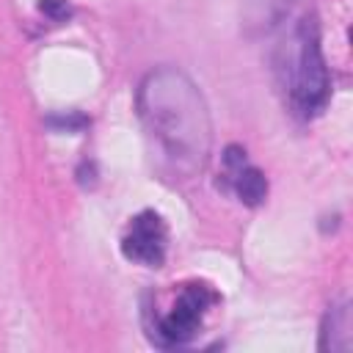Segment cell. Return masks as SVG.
I'll use <instances>...</instances> for the list:
<instances>
[{
	"mask_svg": "<svg viewBox=\"0 0 353 353\" xmlns=\"http://www.w3.org/2000/svg\"><path fill=\"white\" fill-rule=\"evenodd\" d=\"M135 102L157 165L171 179H193L212 146L210 110L196 83L174 66H160L141 80Z\"/></svg>",
	"mask_w": 353,
	"mask_h": 353,
	"instance_id": "1",
	"label": "cell"
},
{
	"mask_svg": "<svg viewBox=\"0 0 353 353\" xmlns=\"http://www.w3.org/2000/svg\"><path fill=\"white\" fill-rule=\"evenodd\" d=\"M273 69H276L279 85L290 99V108L298 116L309 119L325 108L331 77L320 50V30H317L314 14L301 17L290 28V33L279 41L273 55Z\"/></svg>",
	"mask_w": 353,
	"mask_h": 353,
	"instance_id": "2",
	"label": "cell"
},
{
	"mask_svg": "<svg viewBox=\"0 0 353 353\" xmlns=\"http://www.w3.org/2000/svg\"><path fill=\"white\" fill-rule=\"evenodd\" d=\"M210 301H212V295L207 292V287H199V284L188 287L176 298V303L160 320V325L154 331L157 339H160V345H185L196 334V328L201 323V314L210 306Z\"/></svg>",
	"mask_w": 353,
	"mask_h": 353,
	"instance_id": "3",
	"label": "cell"
},
{
	"mask_svg": "<svg viewBox=\"0 0 353 353\" xmlns=\"http://www.w3.org/2000/svg\"><path fill=\"white\" fill-rule=\"evenodd\" d=\"M121 251L127 259L132 262H141V265H149V268H157L165 256V226L160 221V215L154 212H141L132 226H130V234L124 237L121 243Z\"/></svg>",
	"mask_w": 353,
	"mask_h": 353,
	"instance_id": "4",
	"label": "cell"
},
{
	"mask_svg": "<svg viewBox=\"0 0 353 353\" xmlns=\"http://www.w3.org/2000/svg\"><path fill=\"white\" fill-rule=\"evenodd\" d=\"M353 320H350V306H331L325 320H323V331H320V350H350L353 345Z\"/></svg>",
	"mask_w": 353,
	"mask_h": 353,
	"instance_id": "5",
	"label": "cell"
},
{
	"mask_svg": "<svg viewBox=\"0 0 353 353\" xmlns=\"http://www.w3.org/2000/svg\"><path fill=\"white\" fill-rule=\"evenodd\" d=\"M232 182H234V190H237L240 201L248 204V207H256V204L265 199V193H268V179H265V174H262L259 168L248 165V163L240 165L237 171H232Z\"/></svg>",
	"mask_w": 353,
	"mask_h": 353,
	"instance_id": "6",
	"label": "cell"
},
{
	"mask_svg": "<svg viewBox=\"0 0 353 353\" xmlns=\"http://www.w3.org/2000/svg\"><path fill=\"white\" fill-rule=\"evenodd\" d=\"M290 6L292 0H248L245 17L254 28H270L290 11Z\"/></svg>",
	"mask_w": 353,
	"mask_h": 353,
	"instance_id": "7",
	"label": "cell"
},
{
	"mask_svg": "<svg viewBox=\"0 0 353 353\" xmlns=\"http://www.w3.org/2000/svg\"><path fill=\"white\" fill-rule=\"evenodd\" d=\"M39 11L44 17L61 22V19H66L72 14V6H69V0H39Z\"/></svg>",
	"mask_w": 353,
	"mask_h": 353,
	"instance_id": "8",
	"label": "cell"
},
{
	"mask_svg": "<svg viewBox=\"0 0 353 353\" xmlns=\"http://www.w3.org/2000/svg\"><path fill=\"white\" fill-rule=\"evenodd\" d=\"M50 124L58 127V130H80V127H85V119L77 116V113H74V116H66V119H55V116H52Z\"/></svg>",
	"mask_w": 353,
	"mask_h": 353,
	"instance_id": "9",
	"label": "cell"
}]
</instances>
